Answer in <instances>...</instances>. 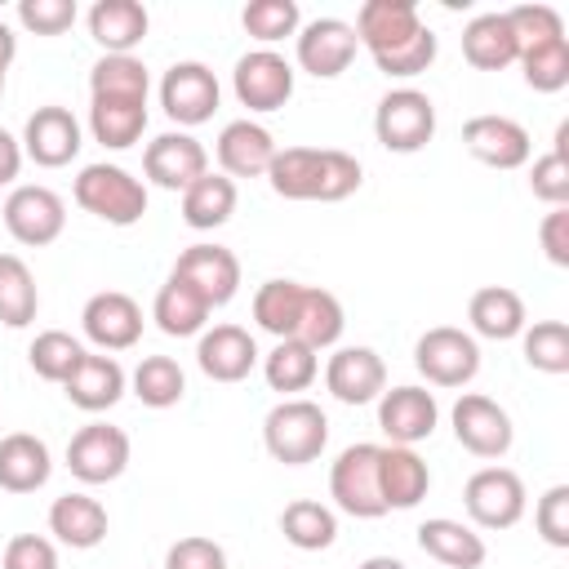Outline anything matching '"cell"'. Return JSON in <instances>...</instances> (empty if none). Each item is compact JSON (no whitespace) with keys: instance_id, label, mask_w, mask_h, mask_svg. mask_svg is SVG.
<instances>
[{"instance_id":"cell-17","label":"cell","mask_w":569,"mask_h":569,"mask_svg":"<svg viewBox=\"0 0 569 569\" xmlns=\"http://www.w3.org/2000/svg\"><path fill=\"white\" fill-rule=\"evenodd\" d=\"M142 173H147V182H156L164 191H187L196 178L209 173V151L187 129H169V133H160V138L147 142Z\"/></svg>"},{"instance_id":"cell-44","label":"cell","mask_w":569,"mask_h":569,"mask_svg":"<svg viewBox=\"0 0 569 569\" xmlns=\"http://www.w3.org/2000/svg\"><path fill=\"white\" fill-rule=\"evenodd\" d=\"M27 360H31L36 378L62 387V382L71 378V369L84 360V347H80L71 333H62V329H44V333H36V342L27 347Z\"/></svg>"},{"instance_id":"cell-10","label":"cell","mask_w":569,"mask_h":569,"mask_svg":"<svg viewBox=\"0 0 569 569\" xmlns=\"http://www.w3.org/2000/svg\"><path fill=\"white\" fill-rule=\"evenodd\" d=\"M4 231L27 244V249H44L62 236L67 227V204L53 187H40V182H22L4 196Z\"/></svg>"},{"instance_id":"cell-23","label":"cell","mask_w":569,"mask_h":569,"mask_svg":"<svg viewBox=\"0 0 569 569\" xmlns=\"http://www.w3.org/2000/svg\"><path fill=\"white\" fill-rule=\"evenodd\" d=\"M196 365L213 382H244L258 365V342L240 325H213L196 342Z\"/></svg>"},{"instance_id":"cell-29","label":"cell","mask_w":569,"mask_h":569,"mask_svg":"<svg viewBox=\"0 0 569 569\" xmlns=\"http://www.w3.org/2000/svg\"><path fill=\"white\" fill-rule=\"evenodd\" d=\"M467 320H471V329H476L480 338H489V342L520 338L525 325H529L525 298H520L516 289H507V284H485V289H476L471 302H467Z\"/></svg>"},{"instance_id":"cell-53","label":"cell","mask_w":569,"mask_h":569,"mask_svg":"<svg viewBox=\"0 0 569 569\" xmlns=\"http://www.w3.org/2000/svg\"><path fill=\"white\" fill-rule=\"evenodd\" d=\"M13 53H18V36H13V31H9V22L0 18V71H9Z\"/></svg>"},{"instance_id":"cell-18","label":"cell","mask_w":569,"mask_h":569,"mask_svg":"<svg viewBox=\"0 0 569 569\" xmlns=\"http://www.w3.org/2000/svg\"><path fill=\"white\" fill-rule=\"evenodd\" d=\"M169 276L187 280L209 307H227L236 298V289H240V258L227 244L200 240V244H191V249L178 253V262H173Z\"/></svg>"},{"instance_id":"cell-13","label":"cell","mask_w":569,"mask_h":569,"mask_svg":"<svg viewBox=\"0 0 569 569\" xmlns=\"http://www.w3.org/2000/svg\"><path fill=\"white\" fill-rule=\"evenodd\" d=\"M236 102L249 111H280L293 98V62L276 49H249L231 71Z\"/></svg>"},{"instance_id":"cell-2","label":"cell","mask_w":569,"mask_h":569,"mask_svg":"<svg viewBox=\"0 0 569 569\" xmlns=\"http://www.w3.org/2000/svg\"><path fill=\"white\" fill-rule=\"evenodd\" d=\"M253 320L276 342L280 338H298L311 351L333 347L342 338V329H347L342 302L329 289L302 284V280H262L258 293H253Z\"/></svg>"},{"instance_id":"cell-37","label":"cell","mask_w":569,"mask_h":569,"mask_svg":"<svg viewBox=\"0 0 569 569\" xmlns=\"http://www.w3.org/2000/svg\"><path fill=\"white\" fill-rule=\"evenodd\" d=\"M316 373H320V356H316L307 342H298V338H280V342L262 356V378H267V387L280 391V396L307 391V387L316 382Z\"/></svg>"},{"instance_id":"cell-30","label":"cell","mask_w":569,"mask_h":569,"mask_svg":"<svg viewBox=\"0 0 569 569\" xmlns=\"http://www.w3.org/2000/svg\"><path fill=\"white\" fill-rule=\"evenodd\" d=\"M107 507L89 493H62L53 498L49 507V533L62 542V547H76V551H89L107 538Z\"/></svg>"},{"instance_id":"cell-34","label":"cell","mask_w":569,"mask_h":569,"mask_svg":"<svg viewBox=\"0 0 569 569\" xmlns=\"http://www.w3.org/2000/svg\"><path fill=\"white\" fill-rule=\"evenodd\" d=\"M151 76L138 53H102L89 67V98H124V102H147Z\"/></svg>"},{"instance_id":"cell-48","label":"cell","mask_w":569,"mask_h":569,"mask_svg":"<svg viewBox=\"0 0 569 569\" xmlns=\"http://www.w3.org/2000/svg\"><path fill=\"white\" fill-rule=\"evenodd\" d=\"M18 22L36 36H62L76 22V0H18Z\"/></svg>"},{"instance_id":"cell-36","label":"cell","mask_w":569,"mask_h":569,"mask_svg":"<svg viewBox=\"0 0 569 569\" xmlns=\"http://www.w3.org/2000/svg\"><path fill=\"white\" fill-rule=\"evenodd\" d=\"M236 200L240 191L227 173H204L182 191V222L191 231H213L236 213Z\"/></svg>"},{"instance_id":"cell-12","label":"cell","mask_w":569,"mask_h":569,"mask_svg":"<svg viewBox=\"0 0 569 569\" xmlns=\"http://www.w3.org/2000/svg\"><path fill=\"white\" fill-rule=\"evenodd\" d=\"M449 422H453V440L476 458H502L516 440L511 413L480 391H462L458 405L449 409Z\"/></svg>"},{"instance_id":"cell-42","label":"cell","mask_w":569,"mask_h":569,"mask_svg":"<svg viewBox=\"0 0 569 569\" xmlns=\"http://www.w3.org/2000/svg\"><path fill=\"white\" fill-rule=\"evenodd\" d=\"M516 62L525 67V84L533 93H560L569 84V36L533 44V49H520Z\"/></svg>"},{"instance_id":"cell-22","label":"cell","mask_w":569,"mask_h":569,"mask_svg":"<svg viewBox=\"0 0 569 569\" xmlns=\"http://www.w3.org/2000/svg\"><path fill=\"white\" fill-rule=\"evenodd\" d=\"M325 387L342 405H369L387 391V365L373 347H338L325 365Z\"/></svg>"},{"instance_id":"cell-43","label":"cell","mask_w":569,"mask_h":569,"mask_svg":"<svg viewBox=\"0 0 569 569\" xmlns=\"http://www.w3.org/2000/svg\"><path fill=\"white\" fill-rule=\"evenodd\" d=\"M565 142H569V120L556 124V147L547 156H538L533 169H529V191L538 200H547L551 209L569 204V156H565Z\"/></svg>"},{"instance_id":"cell-5","label":"cell","mask_w":569,"mask_h":569,"mask_svg":"<svg viewBox=\"0 0 569 569\" xmlns=\"http://www.w3.org/2000/svg\"><path fill=\"white\" fill-rule=\"evenodd\" d=\"M71 191H76V204L84 213L102 218L107 227H133L147 213V182L120 164H107V160L84 164Z\"/></svg>"},{"instance_id":"cell-54","label":"cell","mask_w":569,"mask_h":569,"mask_svg":"<svg viewBox=\"0 0 569 569\" xmlns=\"http://www.w3.org/2000/svg\"><path fill=\"white\" fill-rule=\"evenodd\" d=\"M360 569H405V560H396V556H369Z\"/></svg>"},{"instance_id":"cell-19","label":"cell","mask_w":569,"mask_h":569,"mask_svg":"<svg viewBox=\"0 0 569 569\" xmlns=\"http://www.w3.org/2000/svg\"><path fill=\"white\" fill-rule=\"evenodd\" d=\"M462 147L489 169H520L533 156L529 129L511 116H471L462 124Z\"/></svg>"},{"instance_id":"cell-21","label":"cell","mask_w":569,"mask_h":569,"mask_svg":"<svg viewBox=\"0 0 569 569\" xmlns=\"http://www.w3.org/2000/svg\"><path fill=\"white\" fill-rule=\"evenodd\" d=\"M436 422H440V405L427 387L409 382V387H391L378 396V427L391 445L413 449L418 440H427L436 431Z\"/></svg>"},{"instance_id":"cell-38","label":"cell","mask_w":569,"mask_h":569,"mask_svg":"<svg viewBox=\"0 0 569 569\" xmlns=\"http://www.w3.org/2000/svg\"><path fill=\"white\" fill-rule=\"evenodd\" d=\"M280 533L298 547V551H325L333 547L338 538V516L333 507L316 502V498H293L284 511H280Z\"/></svg>"},{"instance_id":"cell-1","label":"cell","mask_w":569,"mask_h":569,"mask_svg":"<svg viewBox=\"0 0 569 569\" xmlns=\"http://www.w3.org/2000/svg\"><path fill=\"white\" fill-rule=\"evenodd\" d=\"M351 27H356V40L369 49V58L382 76L409 80V76H422L436 62L440 40L418 18L413 0H365Z\"/></svg>"},{"instance_id":"cell-27","label":"cell","mask_w":569,"mask_h":569,"mask_svg":"<svg viewBox=\"0 0 569 569\" xmlns=\"http://www.w3.org/2000/svg\"><path fill=\"white\" fill-rule=\"evenodd\" d=\"M53 471L49 445L31 431L0 436V489L4 493H36Z\"/></svg>"},{"instance_id":"cell-9","label":"cell","mask_w":569,"mask_h":569,"mask_svg":"<svg viewBox=\"0 0 569 569\" xmlns=\"http://www.w3.org/2000/svg\"><path fill=\"white\" fill-rule=\"evenodd\" d=\"M525 480L511 467H480L462 485V507L480 529H511L525 516Z\"/></svg>"},{"instance_id":"cell-24","label":"cell","mask_w":569,"mask_h":569,"mask_svg":"<svg viewBox=\"0 0 569 569\" xmlns=\"http://www.w3.org/2000/svg\"><path fill=\"white\" fill-rule=\"evenodd\" d=\"M218 164H222V173L236 182V178H267V169H271V160H276V138H271V129L267 124H258V120H231V124H222V133H218Z\"/></svg>"},{"instance_id":"cell-32","label":"cell","mask_w":569,"mask_h":569,"mask_svg":"<svg viewBox=\"0 0 569 569\" xmlns=\"http://www.w3.org/2000/svg\"><path fill=\"white\" fill-rule=\"evenodd\" d=\"M462 58L476 71H502V67H511L520 58V44H516V31H511L507 13H476L462 27Z\"/></svg>"},{"instance_id":"cell-47","label":"cell","mask_w":569,"mask_h":569,"mask_svg":"<svg viewBox=\"0 0 569 569\" xmlns=\"http://www.w3.org/2000/svg\"><path fill=\"white\" fill-rule=\"evenodd\" d=\"M533 525H538V533H542L547 547H560V551L569 547V485H551L538 498Z\"/></svg>"},{"instance_id":"cell-45","label":"cell","mask_w":569,"mask_h":569,"mask_svg":"<svg viewBox=\"0 0 569 569\" xmlns=\"http://www.w3.org/2000/svg\"><path fill=\"white\" fill-rule=\"evenodd\" d=\"M240 22H244V31H249L262 49H271L276 40L298 36L302 13H298L293 0H249V4L240 9Z\"/></svg>"},{"instance_id":"cell-8","label":"cell","mask_w":569,"mask_h":569,"mask_svg":"<svg viewBox=\"0 0 569 569\" xmlns=\"http://www.w3.org/2000/svg\"><path fill=\"white\" fill-rule=\"evenodd\" d=\"M413 369L431 387H467L480 373V347L458 325H436L413 342Z\"/></svg>"},{"instance_id":"cell-16","label":"cell","mask_w":569,"mask_h":569,"mask_svg":"<svg viewBox=\"0 0 569 569\" xmlns=\"http://www.w3.org/2000/svg\"><path fill=\"white\" fill-rule=\"evenodd\" d=\"M18 142H22V156L36 160L40 169H62V164H71V160L80 156L84 133H80V120H76L67 107L49 102V107H36V111L27 116Z\"/></svg>"},{"instance_id":"cell-39","label":"cell","mask_w":569,"mask_h":569,"mask_svg":"<svg viewBox=\"0 0 569 569\" xmlns=\"http://www.w3.org/2000/svg\"><path fill=\"white\" fill-rule=\"evenodd\" d=\"M40 311V289L31 267L18 253H0V325L27 329Z\"/></svg>"},{"instance_id":"cell-46","label":"cell","mask_w":569,"mask_h":569,"mask_svg":"<svg viewBox=\"0 0 569 569\" xmlns=\"http://www.w3.org/2000/svg\"><path fill=\"white\" fill-rule=\"evenodd\" d=\"M502 13L511 22L520 49H533V44H547V40L565 36V18L551 4H516V9H502Z\"/></svg>"},{"instance_id":"cell-52","label":"cell","mask_w":569,"mask_h":569,"mask_svg":"<svg viewBox=\"0 0 569 569\" xmlns=\"http://www.w3.org/2000/svg\"><path fill=\"white\" fill-rule=\"evenodd\" d=\"M22 142L9 133V129H0V187H9L13 178H18V169H22Z\"/></svg>"},{"instance_id":"cell-11","label":"cell","mask_w":569,"mask_h":569,"mask_svg":"<svg viewBox=\"0 0 569 569\" xmlns=\"http://www.w3.org/2000/svg\"><path fill=\"white\" fill-rule=\"evenodd\" d=\"M218 98H222L218 76H213L204 62H196V58L173 62V67L160 76V107H164V116H169L173 124H182V129H196V124L213 120Z\"/></svg>"},{"instance_id":"cell-6","label":"cell","mask_w":569,"mask_h":569,"mask_svg":"<svg viewBox=\"0 0 569 569\" xmlns=\"http://www.w3.org/2000/svg\"><path fill=\"white\" fill-rule=\"evenodd\" d=\"M378 453L382 445H347L333 467H329V498L338 502V511L356 516V520H378L387 516V502H382V485H378Z\"/></svg>"},{"instance_id":"cell-55","label":"cell","mask_w":569,"mask_h":569,"mask_svg":"<svg viewBox=\"0 0 569 569\" xmlns=\"http://www.w3.org/2000/svg\"><path fill=\"white\" fill-rule=\"evenodd\" d=\"M0 98H4V71H0Z\"/></svg>"},{"instance_id":"cell-33","label":"cell","mask_w":569,"mask_h":569,"mask_svg":"<svg viewBox=\"0 0 569 569\" xmlns=\"http://www.w3.org/2000/svg\"><path fill=\"white\" fill-rule=\"evenodd\" d=\"M209 302L178 276H169L160 289H156V302H151V320L160 325V333L169 338H191V333H204L209 325Z\"/></svg>"},{"instance_id":"cell-35","label":"cell","mask_w":569,"mask_h":569,"mask_svg":"<svg viewBox=\"0 0 569 569\" xmlns=\"http://www.w3.org/2000/svg\"><path fill=\"white\" fill-rule=\"evenodd\" d=\"M147 129V102H124V98H89V133L107 151H124L142 138Z\"/></svg>"},{"instance_id":"cell-26","label":"cell","mask_w":569,"mask_h":569,"mask_svg":"<svg viewBox=\"0 0 569 569\" xmlns=\"http://www.w3.org/2000/svg\"><path fill=\"white\" fill-rule=\"evenodd\" d=\"M378 485H382L387 511H409V507H418V502L427 498L431 471H427V462H422L413 449H405V445H382V453H378Z\"/></svg>"},{"instance_id":"cell-28","label":"cell","mask_w":569,"mask_h":569,"mask_svg":"<svg viewBox=\"0 0 569 569\" xmlns=\"http://www.w3.org/2000/svg\"><path fill=\"white\" fill-rule=\"evenodd\" d=\"M418 547L431 556V560H440L445 569H480L485 565V538L471 529V525H462V520H449V516H431V520H422L418 525Z\"/></svg>"},{"instance_id":"cell-50","label":"cell","mask_w":569,"mask_h":569,"mask_svg":"<svg viewBox=\"0 0 569 569\" xmlns=\"http://www.w3.org/2000/svg\"><path fill=\"white\" fill-rule=\"evenodd\" d=\"M0 569H58V547L40 533H18L9 538Z\"/></svg>"},{"instance_id":"cell-4","label":"cell","mask_w":569,"mask_h":569,"mask_svg":"<svg viewBox=\"0 0 569 569\" xmlns=\"http://www.w3.org/2000/svg\"><path fill=\"white\" fill-rule=\"evenodd\" d=\"M262 445L284 467L316 462L325 453V445H329V418H325V409L316 400L289 396L262 418Z\"/></svg>"},{"instance_id":"cell-20","label":"cell","mask_w":569,"mask_h":569,"mask_svg":"<svg viewBox=\"0 0 569 569\" xmlns=\"http://www.w3.org/2000/svg\"><path fill=\"white\" fill-rule=\"evenodd\" d=\"M80 329L98 351H129L142 338V307L120 289H102L84 302Z\"/></svg>"},{"instance_id":"cell-40","label":"cell","mask_w":569,"mask_h":569,"mask_svg":"<svg viewBox=\"0 0 569 569\" xmlns=\"http://www.w3.org/2000/svg\"><path fill=\"white\" fill-rule=\"evenodd\" d=\"M129 387H133V396L147 409H169V405L182 400L187 373H182V365L173 356H142L138 369H133V378H129Z\"/></svg>"},{"instance_id":"cell-7","label":"cell","mask_w":569,"mask_h":569,"mask_svg":"<svg viewBox=\"0 0 569 569\" xmlns=\"http://www.w3.org/2000/svg\"><path fill=\"white\" fill-rule=\"evenodd\" d=\"M373 133L387 151L396 156H413L436 138V102L422 89H391L378 98L373 111Z\"/></svg>"},{"instance_id":"cell-25","label":"cell","mask_w":569,"mask_h":569,"mask_svg":"<svg viewBox=\"0 0 569 569\" xmlns=\"http://www.w3.org/2000/svg\"><path fill=\"white\" fill-rule=\"evenodd\" d=\"M124 387H129V378H124L120 360H116V356H93V351H84V360H80V365L71 369V378L62 382L67 400H71L76 409H84V413L111 409V405L124 396Z\"/></svg>"},{"instance_id":"cell-15","label":"cell","mask_w":569,"mask_h":569,"mask_svg":"<svg viewBox=\"0 0 569 569\" xmlns=\"http://www.w3.org/2000/svg\"><path fill=\"white\" fill-rule=\"evenodd\" d=\"M356 27L342 22V18H316L307 27H298V40H293V58L307 76L316 80H333L342 76L351 62H356Z\"/></svg>"},{"instance_id":"cell-49","label":"cell","mask_w":569,"mask_h":569,"mask_svg":"<svg viewBox=\"0 0 569 569\" xmlns=\"http://www.w3.org/2000/svg\"><path fill=\"white\" fill-rule=\"evenodd\" d=\"M164 569H227V551L213 538L191 533V538H178L164 551Z\"/></svg>"},{"instance_id":"cell-14","label":"cell","mask_w":569,"mask_h":569,"mask_svg":"<svg viewBox=\"0 0 569 569\" xmlns=\"http://www.w3.org/2000/svg\"><path fill=\"white\" fill-rule=\"evenodd\" d=\"M67 467L80 485L120 480L129 467V436L111 422H89L67 440Z\"/></svg>"},{"instance_id":"cell-51","label":"cell","mask_w":569,"mask_h":569,"mask_svg":"<svg viewBox=\"0 0 569 569\" xmlns=\"http://www.w3.org/2000/svg\"><path fill=\"white\" fill-rule=\"evenodd\" d=\"M538 240H542V253L556 267H569V209H551L538 227Z\"/></svg>"},{"instance_id":"cell-3","label":"cell","mask_w":569,"mask_h":569,"mask_svg":"<svg viewBox=\"0 0 569 569\" xmlns=\"http://www.w3.org/2000/svg\"><path fill=\"white\" fill-rule=\"evenodd\" d=\"M267 182L284 200L333 204V200H347L351 191H360L365 169L351 151H338V147H280L267 169Z\"/></svg>"},{"instance_id":"cell-41","label":"cell","mask_w":569,"mask_h":569,"mask_svg":"<svg viewBox=\"0 0 569 569\" xmlns=\"http://www.w3.org/2000/svg\"><path fill=\"white\" fill-rule=\"evenodd\" d=\"M525 365L538 373H569V325L565 320H538L520 333Z\"/></svg>"},{"instance_id":"cell-31","label":"cell","mask_w":569,"mask_h":569,"mask_svg":"<svg viewBox=\"0 0 569 569\" xmlns=\"http://www.w3.org/2000/svg\"><path fill=\"white\" fill-rule=\"evenodd\" d=\"M147 9L138 0H98L89 9V36L102 44V53H133L147 40Z\"/></svg>"}]
</instances>
